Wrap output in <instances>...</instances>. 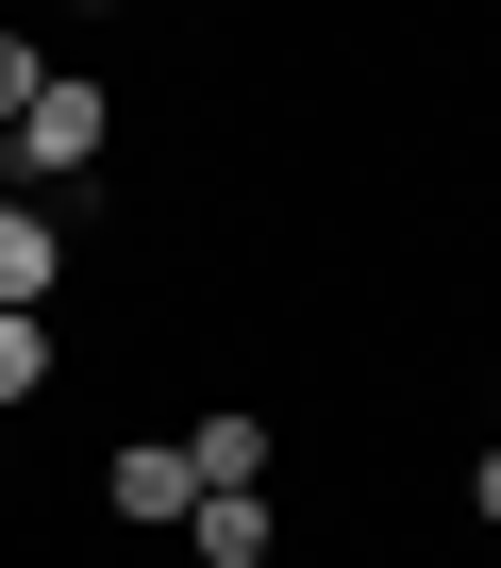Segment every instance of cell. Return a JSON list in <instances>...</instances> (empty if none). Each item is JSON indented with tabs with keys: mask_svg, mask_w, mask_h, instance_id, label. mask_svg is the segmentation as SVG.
<instances>
[{
	"mask_svg": "<svg viewBox=\"0 0 501 568\" xmlns=\"http://www.w3.org/2000/svg\"><path fill=\"white\" fill-rule=\"evenodd\" d=\"M34 84H51V68H34V34H0V134L34 118Z\"/></svg>",
	"mask_w": 501,
	"mask_h": 568,
	"instance_id": "7",
	"label": "cell"
},
{
	"mask_svg": "<svg viewBox=\"0 0 501 568\" xmlns=\"http://www.w3.org/2000/svg\"><path fill=\"white\" fill-rule=\"evenodd\" d=\"M101 134H117V101H101L84 68H51V84H34V118H18V184H34V168H51V184H68V168H101Z\"/></svg>",
	"mask_w": 501,
	"mask_h": 568,
	"instance_id": "1",
	"label": "cell"
},
{
	"mask_svg": "<svg viewBox=\"0 0 501 568\" xmlns=\"http://www.w3.org/2000/svg\"><path fill=\"white\" fill-rule=\"evenodd\" d=\"M117 518H201V468H184L167 435H134V452H117Z\"/></svg>",
	"mask_w": 501,
	"mask_h": 568,
	"instance_id": "2",
	"label": "cell"
},
{
	"mask_svg": "<svg viewBox=\"0 0 501 568\" xmlns=\"http://www.w3.org/2000/svg\"><path fill=\"white\" fill-rule=\"evenodd\" d=\"M184 535H201V568H250V551H268V501H250V485H201Z\"/></svg>",
	"mask_w": 501,
	"mask_h": 568,
	"instance_id": "4",
	"label": "cell"
},
{
	"mask_svg": "<svg viewBox=\"0 0 501 568\" xmlns=\"http://www.w3.org/2000/svg\"><path fill=\"white\" fill-rule=\"evenodd\" d=\"M34 302H51V217L0 201V318H34Z\"/></svg>",
	"mask_w": 501,
	"mask_h": 568,
	"instance_id": "3",
	"label": "cell"
},
{
	"mask_svg": "<svg viewBox=\"0 0 501 568\" xmlns=\"http://www.w3.org/2000/svg\"><path fill=\"white\" fill-rule=\"evenodd\" d=\"M51 385V318H0V402H34Z\"/></svg>",
	"mask_w": 501,
	"mask_h": 568,
	"instance_id": "6",
	"label": "cell"
},
{
	"mask_svg": "<svg viewBox=\"0 0 501 568\" xmlns=\"http://www.w3.org/2000/svg\"><path fill=\"white\" fill-rule=\"evenodd\" d=\"M184 468H201V485H250V468H268V418H201Z\"/></svg>",
	"mask_w": 501,
	"mask_h": 568,
	"instance_id": "5",
	"label": "cell"
},
{
	"mask_svg": "<svg viewBox=\"0 0 501 568\" xmlns=\"http://www.w3.org/2000/svg\"><path fill=\"white\" fill-rule=\"evenodd\" d=\"M468 501H484V518H501V452H484V468H468Z\"/></svg>",
	"mask_w": 501,
	"mask_h": 568,
	"instance_id": "8",
	"label": "cell"
}]
</instances>
